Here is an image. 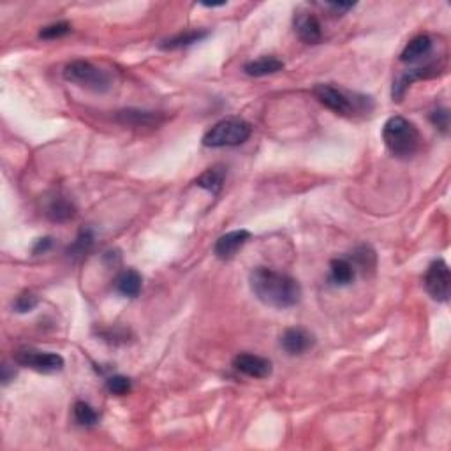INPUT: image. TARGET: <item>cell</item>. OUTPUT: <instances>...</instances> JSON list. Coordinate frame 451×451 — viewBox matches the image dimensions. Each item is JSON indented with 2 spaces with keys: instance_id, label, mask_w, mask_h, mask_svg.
<instances>
[{
  "instance_id": "cell-1",
  "label": "cell",
  "mask_w": 451,
  "mask_h": 451,
  "mask_svg": "<svg viewBox=\"0 0 451 451\" xmlns=\"http://www.w3.org/2000/svg\"><path fill=\"white\" fill-rule=\"evenodd\" d=\"M249 284L254 296L268 307L289 308L301 300V286L294 277L266 266L252 270Z\"/></svg>"
},
{
  "instance_id": "cell-2",
  "label": "cell",
  "mask_w": 451,
  "mask_h": 451,
  "mask_svg": "<svg viewBox=\"0 0 451 451\" xmlns=\"http://www.w3.org/2000/svg\"><path fill=\"white\" fill-rule=\"evenodd\" d=\"M383 141L393 157L407 161L418 154L421 147V134L411 120L404 117H391L383 127Z\"/></svg>"
},
{
  "instance_id": "cell-3",
  "label": "cell",
  "mask_w": 451,
  "mask_h": 451,
  "mask_svg": "<svg viewBox=\"0 0 451 451\" xmlns=\"http://www.w3.org/2000/svg\"><path fill=\"white\" fill-rule=\"evenodd\" d=\"M314 96L328 110L335 111L336 115H356V113H370L374 110V103L370 97L362 93H351L348 90L336 89L329 83H318L314 86Z\"/></svg>"
},
{
  "instance_id": "cell-4",
  "label": "cell",
  "mask_w": 451,
  "mask_h": 451,
  "mask_svg": "<svg viewBox=\"0 0 451 451\" xmlns=\"http://www.w3.org/2000/svg\"><path fill=\"white\" fill-rule=\"evenodd\" d=\"M252 126L244 119L230 117L204 133L203 145L208 148H224V147H238L244 145L251 138Z\"/></svg>"
},
{
  "instance_id": "cell-5",
  "label": "cell",
  "mask_w": 451,
  "mask_h": 451,
  "mask_svg": "<svg viewBox=\"0 0 451 451\" xmlns=\"http://www.w3.org/2000/svg\"><path fill=\"white\" fill-rule=\"evenodd\" d=\"M64 78L74 85L83 86V89L93 90V92H106L111 86V78L103 69L96 67L89 60H72L71 64L65 65Z\"/></svg>"
},
{
  "instance_id": "cell-6",
  "label": "cell",
  "mask_w": 451,
  "mask_h": 451,
  "mask_svg": "<svg viewBox=\"0 0 451 451\" xmlns=\"http://www.w3.org/2000/svg\"><path fill=\"white\" fill-rule=\"evenodd\" d=\"M15 362L41 374H55L64 369V358L60 355L37 349H20L15 353Z\"/></svg>"
},
{
  "instance_id": "cell-7",
  "label": "cell",
  "mask_w": 451,
  "mask_h": 451,
  "mask_svg": "<svg viewBox=\"0 0 451 451\" xmlns=\"http://www.w3.org/2000/svg\"><path fill=\"white\" fill-rule=\"evenodd\" d=\"M425 289L430 296L436 301H447L450 298V284H451V273L450 266L444 259H437L429 266L425 273Z\"/></svg>"
},
{
  "instance_id": "cell-8",
  "label": "cell",
  "mask_w": 451,
  "mask_h": 451,
  "mask_svg": "<svg viewBox=\"0 0 451 451\" xmlns=\"http://www.w3.org/2000/svg\"><path fill=\"white\" fill-rule=\"evenodd\" d=\"M233 367L242 372L244 376L252 377V379H266L272 376V362L263 356L251 355V353H242V355L235 356Z\"/></svg>"
},
{
  "instance_id": "cell-9",
  "label": "cell",
  "mask_w": 451,
  "mask_h": 451,
  "mask_svg": "<svg viewBox=\"0 0 451 451\" xmlns=\"http://www.w3.org/2000/svg\"><path fill=\"white\" fill-rule=\"evenodd\" d=\"M280 344H282L284 351L291 356L303 355V353L311 351L315 344V339L308 329L294 326V328H287L280 336Z\"/></svg>"
},
{
  "instance_id": "cell-10",
  "label": "cell",
  "mask_w": 451,
  "mask_h": 451,
  "mask_svg": "<svg viewBox=\"0 0 451 451\" xmlns=\"http://www.w3.org/2000/svg\"><path fill=\"white\" fill-rule=\"evenodd\" d=\"M249 240H251V231L247 230L230 231V233L222 235V237L215 242L214 252L218 259L228 261V259L235 258V254H237V252L240 251Z\"/></svg>"
},
{
  "instance_id": "cell-11",
  "label": "cell",
  "mask_w": 451,
  "mask_h": 451,
  "mask_svg": "<svg viewBox=\"0 0 451 451\" xmlns=\"http://www.w3.org/2000/svg\"><path fill=\"white\" fill-rule=\"evenodd\" d=\"M294 30L298 37L307 44H318L322 39L321 23L312 13H298L294 16Z\"/></svg>"
},
{
  "instance_id": "cell-12",
  "label": "cell",
  "mask_w": 451,
  "mask_h": 451,
  "mask_svg": "<svg viewBox=\"0 0 451 451\" xmlns=\"http://www.w3.org/2000/svg\"><path fill=\"white\" fill-rule=\"evenodd\" d=\"M432 37H430L429 34H419V36H416L414 39H411L405 44L404 51L400 53V60L404 62V64H416V62L429 57V55L432 53Z\"/></svg>"
},
{
  "instance_id": "cell-13",
  "label": "cell",
  "mask_w": 451,
  "mask_h": 451,
  "mask_svg": "<svg viewBox=\"0 0 451 451\" xmlns=\"http://www.w3.org/2000/svg\"><path fill=\"white\" fill-rule=\"evenodd\" d=\"M433 69H436L433 65H425V67L409 69V71L402 72V74L395 79L393 89H391V97H393V100H402V97L405 96L407 89L416 81V79L429 78V76L436 74Z\"/></svg>"
},
{
  "instance_id": "cell-14",
  "label": "cell",
  "mask_w": 451,
  "mask_h": 451,
  "mask_svg": "<svg viewBox=\"0 0 451 451\" xmlns=\"http://www.w3.org/2000/svg\"><path fill=\"white\" fill-rule=\"evenodd\" d=\"M141 287H143V279H141L140 273L133 268L124 270L115 279V289L119 291L122 296L136 298L138 294H140Z\"/></svg>"
},
{
  "instance_id": "cell-15",
  "label": "cell",
  "mask_w": 451,
  "mask_h": 451,
  "mask_svg": "<svg viewBox=\"0 0 451 451\" xmlns=\"http://www.w3.org/2000/svg\"><path fill=\"white\" fill-rule=\"evenodd\" d=\"M284 62L277 57H259L256 60L247 62L244 65V71L247 72L249 76H254V78H261V76L275 74V72L282 71Z\"/></svg>"
},
{
  "instance_id": "cell-16",
  "label": "cell",
  "mask_w": 451,
  "mask_h": 451,
  "mask_svg": "<svg viewBox=\"0 0 451 451\" xmlns=\"http://www.w3.org/2000/svg\"><path fill=\"white\" fill-rule=\"evenodd\" d=\"M117 119L120 120L126 126H134V127H150L157 126L159 120H162V117L159 113H154V111H140V110H124L119 111V117Z\"/></svg>"
},
{
  "instance_id": "cell-17",
  "label": "cell",
  "mask_w": 451,
  "mask_h": 451,
  "mask_svg": "<svg viewBox=\"0 0 451 451\" xmlns=\"http://www.w3.org/2000/svg\"><path fill=\"white\" fill-rule=\"evenodd\" d=\"M226 180V168L224 166H214V168H208L207 171L201 173L196 178V185L201 187V189L208 190L211 194L221 192L222 185H224Z\"/></svg>"
},
{
  "instance_id": "cell-18",
  "label": "cell",
  "mask_w": 451,
  "mask_h": 451,
  "mask_svg": "<svg viewBox=\"0 0 451 451\" xmlns=\"http://www.w3.org/2000/svg\"><path fill=\"white\" fill-rule=\"evenodd\" d=\"M356 268L349 259H333L329 263V277L336 286H349L355 280Z\"/></svg>"
},
{
  "instance_id": "cell-19",
  "label": "cell",
  "mask_w": 451,
  "mask_h": 451,
  "mask_svg": "<svg viewBox=\"0 0 451 451\" xmlns=\"http://www.w3.org/2000/svg\"><path fill=\"white\" fill-rule=\"evenodd\" d=\"M204 37H208V30H189V32H182L178 36H173L169 39L162 41L161 48L162 50H178V48H185L190 46V44L200 43Z\"/></svg>"
},
{
  "instance_id": "cell-20",
  "label": "cell",
  "mask_w": 451,
  "mask_h": 451,
  "mask_svg": "<svg viewBox=\"0 0 451 451\" xmlns=\"http://www.w3.org/2000/svg\"><path fill=\"white\" fill-rule=\"evenodd\" d=\"M76 208L71 201H67L65 197H53L51 203L48 204L46 215L53 222H65L69 218L74 217Z\"/></svg>"
},
{
  "instance_id": "cell-21",
  "label": "cell",
  "mask_w": 451,
  "mask_h": 451,
  "mask_svg": "<svg viewBox=\"0 0 451 451\" xmlns=\"http://www.w3.org/2000/svg\"><path fill=\"white\" fill-rule=\"evenodd\" d=\"M92 245H93L92 231L83 230V231H79V235L76 237V240L69 245L67 254L71 256V258H81V256H85L86 252L92 249Z\"/></svg>"
},
{
  "instance_id": "cell-22",
  "label": "cell",
  "mask_w": 451,
  "mask_h": 451,
  "mask_svg": "<svg viewBox=\"0 0 451 451\" xmlns=\"http://www.w3.org/2000/svg\"><path fill=\"white\" fill-rule=\"evenodd\" d=\"M351 259L355 268L365 270V272L367 270H374V266H376V254H374L372 249L367 247V245L355 249V252L351 254Z\"/></svg>"
},
{
  "instance_id": "cell-23",
  "label": "cell",
  "mask_w": 451,
  "mask_h": 451,
  "mask_svg": "<svg viewBox=\"0 0 451 451\" xmlns=\"http://www.w3.org/2000/svg\"><path fill=\"white\" fill-rule=\"evenodd\" d=\"M74 418L79 425L83 426H92L99 421V414L93 411V407L86 402H76L74 404Z\"/></svg>"
},
{
  "instance_id": "cell-24",
  "label": "cell",
  "mask_w": 451,
  "mask_h": 451,
  "mask_svg": "<svg viewBox=\"0 0 451 451\" xmlns=\"http://www.w3.org/2000/svg\"><path fill=\"white\" fill-rule=\"evenodd\" d=\"M106 388L111 395L124 397V395H127L131 391V379L126 376H111L106 381Z\"/></svg>"
},
{
  "instance_id": "cell-25",
  "label": "cell",
  "mask_w": 451,
  "mask_h": 451,
  "mask_svg": "<svg viewBox=\"0 0 451 451\" xmlns=\"http://www.w3.org/2000/svg\"><path fill=\"white\" fill-rule=\"evenodd\" d=\"M37 303H39V298L34 293H30V291H25V293H22L20 296H16L13 308H15V312H18V314H27V312L34 311V308L37 307Z\"/></svg>"
},
{
  "instance_id": "cell-26",
  "label": "cell",
  "mask_w": 451,
  "mask_h": 451,
  "mask_svg": "<svg viewBox=\"0 0 451 451\" xmlns=\"http://www.w3.org/2000/svg\"><path fill=\"white\" fill-rule=\"evenodd\" d=\"M71 32V25L67 22H58V23H51V25L44 27L41 29L39 37L41 39H58V37H64L65 34Z\"/></svg>"
},
{
  "instance_id": "cell-27",
  "label": "cell",
  "mask_w": 451,
  "mask_h": 451,
  "mask_svg": "<svg viewBox=\"0 0 451 451\" xmlns=\"http://www.w3.org/2000/svg\"><path fill=\"white\" fill-rule=\"evenodd\" d=\"M430 122L440 131V133L446 134L447 129H450V111L446 107H439V110H433L430 113Z\"/></svg>"
},
{
  "instance_id": "cell-28",
  "label": "cell",
  "mask_w": 451,
  "mask_h": 451,
  "mask_svg": "<svg viewBox=\"0 0 451 451\" xmlns=\"http://www.w3.org/2000/svg\"><path fill=\"white\" fill-rule=\"evenodd\" d=\"M51 245H53V238L51 237H44V238H39V240L36 242V245H34L32 252L34 254H41V252H46L50 251Z\"/></svg>"
},
{
  "instance_id": "cell-29",
  "label": "cell",
  "mask_w": 451,
  "mask_h": 451,
  "mask_svg": "<svg viewBox=\"0 0 451 451\" xmlns=\"http://www.w3.org/2000/svg\"><path fill=\"white\" fill-rule=\"evenodd\" d=\"M326 8H329V9H333V11H336V13H348L349 9H353L355 8L356 4H353V2H326Z\"/></svg>"
},
{
  "instance_id": "cell-30",
  "label": "cell",
  "mask_w": 451,
  "mask_h": 451,
  "mask_svg": "<svg viewBox=\"0 0 451 451\" xmlns=\"http://www.w3.org/2000/svg\"><path fill=\"white\" fill-rule=\"evenodd\" d=\"M11 377H15V370L11 372V367H9L8 363H4V365H2V383L8 384L9 381H11Z\"/></svg>"
}]
</instances>
